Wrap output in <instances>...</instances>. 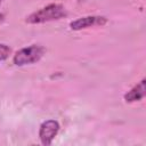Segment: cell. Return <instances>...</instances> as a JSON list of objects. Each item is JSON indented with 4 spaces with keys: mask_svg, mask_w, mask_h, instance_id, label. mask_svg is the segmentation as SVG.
Masks as SVG:
<instances>
[{
    "mask_svg": "<svg viewBox=\"0 0 146 146\" xmlns=\"http://www.w3.org/2000/svg\"><path fill=\"white\" fill-rule=\"evenodd\" d=\"M66 15H67V11L63 5L50 3L46 7H42L39 10L30 14L26 17L25 22L29 24H42V23L64 18Z\"/></svg>",
    "mask_w": 146,
    "mask_h": 146,
    "instance_id": "1",
    "label": "cell"
},
{
    "mask_svg": "<svg viewBox=\"0 0 146 146\" xmlns=\"http://www.w3.org/2000/svg\"><path fill=\"white\" fill-rule=\"evenodd\" d=\"M146 80L143 79L140 82H138L133 88H131L125 95H124V100L127 103H133V102H139L141 100L145 95H146Z\"/></svg>",
    "mask_w": 146,
    "mask_h": 146,
    "instance_id": "5",
    "label": "cell"
},
{
    "mask_svg": "<svg viewBox=\"0 0 146 146\" xmlns=\"http://www.w3.org/2000/svg\"><path fill=\"white\" fill-rule=\"evenodd\" d=\"M3 21H5V15L0 13V24H1V23H2Z\"/></svg>",
    "mask_w": 146,
    "mask_h": 146,
    "instance_id": "7",
    "label": "cell"
},
{
    "mask_svg": "<svg viewBox=\"0 0 146 146\" xmlns=\"http://www.w3.org/2000/svg\"><path fill=\"white\" fill-rule=\"evenodd\" d=\"M1 1H2V0H0V5H1Z\"/></svg>",
    "mask_w": 146,
    "mask_h": 146,
    "instance_id": "8",
    "label": "cell"
},
{
    "mask_svg": "<svg viewBox=\"0 0 146 146\" xmlns=\"http://www.w3.org/2000/svg\"><path fill=\"white\" fill-rule=\"evenodd\" d=\"M59 123L56 120H47L41 123L39 129V138L42 145H51L52 140L59 131Z\"/></svg>",
    "mask_w": 146,
    "mask_h": 146,
    "instance_id": "3",
    "label": "cell"
},
{
    "mask_svg": "<svg viewBox=\"0 0 146 146\" xmlns=\"http://www.w3.org/2000/svg\"><path fill=\"white\" fill-rule=\"evenodd\" d=\"M11 52V49L9 48V46L5 44V43H0V63L3 62L5 59H7L9 57Z\"/></svg>",
    "mask_w": 146,
    "mask_h": 146,
    "instance_id": "6",
    "label": "cell"
},
{
    "mask_svg": "<svg viewBox=\"0 0 146 146\" xmlns=\"http://www.w3.org/2000/svg\"><path fill=\"white\" fill-rule=\"evenodd\" d=\"M46 49L41 44H31L29 47L22 48L15 52L13 57V63L17 66H24L39 62L44 55Z\"/></svg>",
    "mask_w": 146,
    "mask_h": 146,
    "instance_id": "2",
    "label": "cell"
},
{
    "mask_svg": "<svg viewBox=\"0 0 146 146\" xmlns=\"http://www.w3.org/2000/svg\"><path fill=\"white\" fill-rule=\"evenodd\" d=\"M107 23V18L105 16H84L80 17L70 23L71 30L79 31L82 29L91 27V26H103Z\"/></svg>",
    "mask_w": 146,
    "mask_h": 146,
    "instance_id": "4",
    "label": "cell"
}]
</instances>
